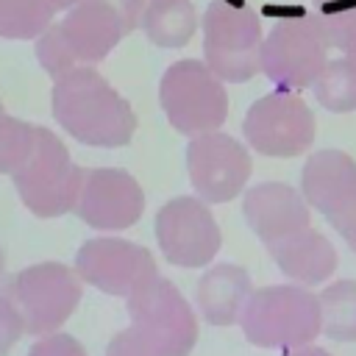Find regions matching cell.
<instances>
[{"label": "cell", "instance_id": "ac0fdd59", "mask_svg": "<svg viewBox=\"0 0 356 356\" xmlns=\"http://www.w3.org/2000/svg\"><path fill=\"white\" fill-rule=\"evenodd\" d=\"M267 253L273 256L278 270L300 286H314V284L328 281L339 261L334 245L314 228H306V231L267 248Z\"/></svg>", "mask_w": 356, "mask_h": 356}, {"label": "cell", "instance_id": "e0dca14e", "mask_svg": "<svg viewBox=\"0 0 356 356\" xmlns=\"http://www.w3.org/2000/svg\"><path fill=\"white\" fill-rule=\"evenodd\" d=\"M250 295H253V284L245 267L214 264L200 275L195 286V306L206 323L231 325V323H239Z\"/></svg>", "mask_w": 356, "mask_h": 356}, {"label": "cell", "instance_id": "4fadbf2b", "mask_svg": "<svg viewBox=\"0 0 356 356\" xmlns=\"http://www.w3.org/2000/svg\"><path fill=\"white\" fill-rule=\"evenodd\" d=\"M75 273L83 284L117 298H131L159 275L153 253L120 236L86 239L75 253Z\"/></svg>", "mask_w": 356, "mask_h": 356}, {"label": "cell", "instance_id": "484cf974", "mask_svg": "<svg viewBox=\"0 0 356 356\" xmlns=\"http://www.w3.org/2000/svg\"><path fill=\"white\" fill-rule=\"evenodd\" d=\"M28 356H86V350H83V345H81L75 337L53 331V334L39 337V339L31 345Z\"/></svg>", "mask_w": 356, "mask_h": 356}, {"label": "cell", "instance_id": "9a60e30c", "mask_svg": "<svg viewBox=\"0 0 356 356\" xmlns=\"http://www.w3.org/2000/svg\"><path fill=\"white\" fill-rule=\"evenodd\" d=\"M242 217L264 248H273L306 228H312V214L303 192L281 181H264L245 192Z\"/></svg>", "mask_w": 356, "mask_h": 356}, {"label": "cell", "instance_id": "8992f818", "mask_svg": "<svg viewBox=\"0 0 356 356\" xmlns=\"http://www.w3.org/2000/svg\"><path fill=\"white\" fill-rule=\"evenodd\" d=\"M128 300V331L153 356H189L197 342V317L172 281L156 275Z\"/></svg>", "mask_w": 356, "mask_h": 356}, {"label": "cell", "instance_id": "ba28073f", "mask_svg": "<svg viewBox=\"0 0 356 356\" xmlns=\"http://www.w3.org/2000/svg\"><path fill=\"white\" fill-rule=\"evenodd\" d=\"M328 64V42L312 17L281 19L261 42L259 72L281 92L309 89Z\"/></svg>", "mask_w": 356, "mask_h": 356}, {"label": "cell", "instance_id": "8fae6325", "mask_svg": "<svg viewBox=\"0 0 356 356\" xmlns=\"http://www.w3.org/2000/svg\"><path fill=\"white\" fill-rule=\"evenodd\" d=\"M186 172L200 200L228 203L245 192V184L253 172V159L239 139L220 128L189 139Z\"/></svg>", "mask_w": 356, "mask_h": 356}, {"label": "cell", "instance_id": "277c9868", "mask_svg": "<svg viewBox=\"0 0 356 356\" xmlns=\"http://www.w3.org/2000/svg\"><path fill=\"white\" fill-rule=\"evenodd\" d=\"M159 103L167 122L189 139L197 134L220 131L228 120L225 81H220L200 58H181L164 70L159 83Z\"/></svg>", "mask_w": 356, "mask_h": 356}, {"label": "cell", "instance_id": "3957f363", "mask_svg": "<svg viewBox=\"0 0 356 356\" xmlns=\"http://www.w3.org/2000/svg\"><path fill=\"white\" fill-rule=\"evenodd\" d=\"M83 175L86 170L70 159L64 142L53 131L36 125V147L31 159L11 175V181L22 206L33 217L53 220L75 209Z\"/></svg>", "mask_w": 356, "mask_h": 356}, {"label": "cell", "instance_id": "7402d4cb", "mask_svg": "<svg viewBox=\"0 0 356 356\" xmlns=\"http://www.w3.org/2000/svg\"><path fill=\"white\" fill-rule=\"evenodd\" d=\"M314 97L323 108L334 114L356 111V61L350 58H328L317 81L312 83Z\"/></svg>", "mask_w": 356, "mask_h": 356}, {"label": "cell", "instance_id": "5b68a950", "mask_svg": "<svg viewBox=\"0 0 356 356\" xmlns=\"http://www.w3.org/2000/svg\"><path fill=\"white\" fill-rule=\"evenodd\" d=\"M203 61L225 83H245L259 72L261 58V22L245 3L234 6L211 0L203 11Z\"/></svg>", "mask_w": 356, "mask_h": 356}, {"label": "cell", "instance_id": "2e32d148", "mask_svg": "<svg viewBox=\"0 0 356 356\" xmlns=\"http://www.w3.org/2000/svg\"><path fill=\"white\" fill-rule=\"evenodd\" d=\"M58 22L78 64H100L131 33L106 0H78Z\"/></svg>", "mask_w": 356, "mask_h": 356}, {"label": "cell", "instance_id": "d4e9b609", "mask_svg": "<svg viewBox=\"0 0 356 356\" xmlns=\"http://www.w3.org/2000/svg\"><path fill=\"white\" fill-rule=\"evenodd\" d=\"M353 14H356V0H312V11H309L314 25L325 36L328 47H334L337 36L342 33V28L350 22Z\"/></svg>", "mask_w": 356, "mask_h": 356}, {"label": "cell", "instance_id": "4dcf8cb0", "mask_svg": "<svg viewBox=\"0 0 356 356\" xmlns=\"http://www.w3.org/2000/svg\"><path fill=\"white\" fill-rule=\"evenodd\" d=\"M78 0H56V6H58V11H70L72 6H75Z\"/></svg>", "mask_w": 356, "mask_h": 356}, {"label": "cell", "instance_id": "83f0119b", "mask_svg": "<svg viewBox=\"0 0 356 356\" xmlns=\"http://www.w3.org/2000/svg\"><path fill=\"white\" fill-rule=\"evenodd\" d=\"M106 356H153V353L125 328V331L114 334V339H111L108 348H106Z\"/></svg>", "mask_w": 356, "mask_h": 356}, {"label": "cell", "instance_id": "ffe728a7", "mask_svg": "<svg viewBox=\"0 0 356 356\" xmlns=\"http://www.w3.org/2000/svg\"><path fill=\"white\" fill-rule=\"evenodd\" d=\"M56 0H0V36L3 39H36L56 22Z\"/></svg>", "mask_w": 356, "mask_h": 356}, {"label": "cell", "instance_id": "603a6c76", "mask_svg": "<svg viewBox=\"0 0 356 356\" xmlns=\"http://www.w3.org/2000/svg\"><path fill=\"white\" fill-rule=\"evenodd\" d=\"M36 147V125L0 111V172L14 175Z\"/></svg>", "mask_w": 356, "mask_h": 356}, {"label": "cell", "instance_id": "44dd1931", "mask_svg": "<svg viewBox=\"0 0 356 356\" xmlns=\"http://www.w3.org/2000/svg\"><path fill=\"white\" fill-rule=\"evenodd\" d=\"M320 325L323 334L337 342L356 339V281H334L320 295Z\"/></svg>", "mask_w": 356, "mask_h": 356}, {"label": "cell", "instance_id": "9c48e42d", "mask_svg": "<svg viewBox=\"0 0 356 356\" xmlns=\"http://www.w3.org/2000/svg\"><path fill=\"white\" fill-rule=\"evenodd\" d=\"M314 111L298 92H270L259 97L245 120L242 134L245 142L267 159H295L303 156L314 142Z\"/></svg>", "mask_w": 356, "mask_h": 356}, {"label": "cell", "instance_id": "d6a6232c", "mask_svg": "<svg viewBox=\"0 0 356 356\" xmlns=\"http://www.w3.org/2000/svg\"><path fill=\"white\" fill-rule=\"evenodd\" d=\"M0 111H3V103H0Z\"/></svg>", "mask_w": 356, "mask_h": 356}, {"label": "cell", "instance_id": "52a82bcc", "mask_svg": "<svg viewBox=\"0 0 356 356\" xmlns=\"http://www.w3.org/2000/svg\"><path fill=\"white\" fill-rule=\"evenodd\" d=\"M81 278L61 261H39L14 273L3 295L22 317L25 334L44 337L58 331L81 303Z\"/></svg>", "mask_w": 356, "mask_h": 356}, {"label": "cell", "instance_id": "f546056e", "mask_svg": "<svg viewBox=\"0 0 356 356\" xmlns=\"http://www.w3.org/2000/svg\"><path fill=\"white\" fill-rule=\"evenodd\" d=\"M286 356H331L328 350L323 348H314V345H306V348H298V350H289Z\"/></svg>", "mask_w": 356, "mask_h": 356}, {"label": "cell", "instance_id": "7a4b0ae2", "mask_svg": "<svg viewBox=\"0 0 356 356\" xmlns=\"http://www.w3.org/2000/svg\"><path fill=\"white\" fill-rule=\"evenodd\" d=\"M239 325L250 345L289 353L312 345L323 331L320 300L300 284L253 289L242 309Z\"/></svg>", "mask_w": 356, "mask_h": 356}, {"label": "cell", "instance_id": "6da1fadb", "mask_svg": "<svg viewBox=\"0 0 356 356\" xmlns=\"http://www.w3.org/2000/svg\"><path fill=\"white\" fill-rule=\"evenodd\" d=\"M50 106L56 122L81 145L122 147L134 139L136 114L131 103L95 70V64H81L56 78Z\"/></svg>", "mask_w": 356, "mask_h": 356}, {"label": "cell", "instance_id": "1f68e13d", "mask_svg": "<svg viewBox=\"0 0 356 356\" xmlns=\"http://www.w3.org/2000/svg\"><path fill=\"white\" fill-rule=\"evenodd\" d=\"M3 273H6V253H3V248H0V278H3Z\"/></svg>", "mask_w": 356, "mask_h": 356}, {"label": "cell", "instance_id": "5bb4252c", "mask_svg": "<svg viewBox=\"0 0 356 356\" xmlns=\"http://www.w3.org/2000/svg\"><path fill=\"white\" fill-rule=\"evenodd\" d=\"M72 211L89 228L108 234L125 231L134 222H139L145 211V192L128 170L92 167L83 175V186Z\"/></svg>", "mask_w": 356, "mask_h": 356}, {"label": "cell", "instance_id": "f1b7e54d", "mask_svg": "<svg viewBox=\"0 0 356 356\" xmlns=\"http://www.w3.org/2000/svg\"><path fill=\"white\" fill-rule=\"evenodd\" d=\"M334 47H337V50H342V56H345V58L356 61V14H353V17H350V22L342 28V33L337 36Z\"/></svg>", "mask_w": 356, "mask_h": 356}, {"label": "cell", "instance_id": "4316f807", "mask_svg": "<svg viewBox=\"0 0 356 356\" xmlns=\"http://www.w3.org/2000/svg\"><path fill=\"white\" fill-rule=\"evenodd\" d=\"M25 334V325H22V317L19 312L14 309V303L0 292V356H6L17 339Z\"/></svg>", "mask_w": 356, "mask_h": 356}, {"label": "cell", "instance_id": "7c38bea8", "mask_svg": "<svg viewBox=\"0 0 356 356\" xmlns=\"http://www.w3.org/2000/svg\"><path fill=\"white\" fill-rule=\"evenodd\" d=\"M300 192L356 253V161L345 150H317L300 172Z\"/></svg>", "mask_w": 356, "mask_h": 356}, {"label": "cell", "instance_id": "30bf717a", "mask_svg": "<svg viewBox=\"0 0 356 356\" xmlns=\"http://www.w3.org/2000/svg\"><path fill=\"white\" fill-rule=\"evenodd\" d=\"M156 242L161 256L184 270L206 267L222 245L220 225L206 200L197 195L172 197L156 211Z\"/></svg>", "mask_w": 356, "mask_h": 356}, {"label": "cell", "instance_id": "cb8c5ba5", "mask_svg": "<svg viewBox=\"0 0 356 356\" xmlns=\"http://www.w3.org/2000/svg\"><path fill=\"white\" fill-rule=\"evenodd\" d=\"M33 50H36V61L42 64V70L53 81L61 78V75H67V72H72L75 67H81L78 58H75V53H72V47H70V42H67V36H64V31H61V22L58 19L44 33H39L33 39Z\"/></svg>", "mask_w": 356, "mask_h": 356}, {"label": "cell", "instance_id": "d6986e66", "mask_svg": "<svg viewBox=\"0 0 356 356\" xmlns=\"http://www.w3.org/2000/svg\"><path fill=\"white\" fill-rule=\"evenodd\" d=\"M200 19L192 0H147L142 11V31L150 44L175 50L189 44Z\"/></svg>", "mask_w": 356, "mask_h": 356}]
</instances>
